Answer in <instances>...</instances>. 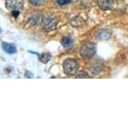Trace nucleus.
Listing matches in <instances>:
<instances>
[{"instance_id": "11", "label": "nucleus", "mask_w": 128, "mask_h": 128, "mask_svg": "<svg viewBox=\"0 0 128 128\" xmlns=\"http://www.w3.org/2000/svg\"><path fill=\"white\" fill-rule=\"evenodd\" d=\"M61 44L66 48L70 47L73 44V40H72L70 37H69V36L63 37L62 40H61Z\"/></svg>"}, {"instance_id": "17", "label": "nucleus", "mask_w": 128, "mask_h": 128, "mask_svg": "<svg viewBox=\"0 0 128 128\" xmlns=\"http://www.w3.org/2000/svg\"><path fill=\"white\" fill-rule=\"evenodd\" d=\"M12 14H13V16L14 18H17L19 15V10H13L12 11Z\"/></svg>"}, {"instance_id": "16", "label": "nucleus", "mask_w": 128, "mask_h": 128, "mask_svg": "<svg viewBox=\"0 0 128 128\" xmlns=\"http://www.w3.org/2000/svg\"><path fill=\"white\" fill-rule=\"evenodd\" d=\"M25 77H26V78L31 79V78H33L34 76H33V74L31 73L30 70H26V72H25Z\"/></svg>"}, {"instance_id": "7", "label": "nucleus", "mask_w": 128, "mask_h": 128, "mask_svg": "<svg viewBox=\"0 0 128 128\" xmlns=\"http://www.w3.org/2000/svg\"><path fill=\"white\" fill-rule=\"evenodd\" d=\"M97 4L99 8L102 10H110L114 8L113 0H98Z\"/></svg>"}, {"instance_id": "12", "label": "nucleus", "mask_w": 128, "mask_h": 128, "mask_svg": "<svg viewBox=\"0 0 128 128\" xmlns=\"http://www.w3.org/2000/svg\"><path fill=\"white\" fill-rule=\"evenodd\" d=\"M84 21L80 18V16H76V17H74V18H73L70 20V24L77 27V26L82 25L84 24Z\"/></svg>"}, {"instance_id": "9", "label": "nucleus", "mask_w": 128, "mask_h": 128, "mask_svg": "<svg viewBox=\"0 0 128 128\" xmlns=\"http://www.w3.org/2000/svg\"><path fill=\"white\" fill-rule=\"evenodd\" d=\"M112 36V31L109 30H101L97 33L96 37L100 40H107Z\"/></svg>"}, {"instance_id": "8", "label": "nucleus", "mask_w": 128, "mask_h": 128, "mask_svg": "<svg viewBox=\"0 0 128 128\" xmlns=\"http://www.w3.org/2000/svg\"><path fill=\"white\" fill-rule=\"evenodd\" d=\"M2 48L4 51L8 54H13L17 52V48L14 44L8 42H2Z\"/></svg>"}, {"instance_id": "3", "label": "nucleus", "mask_w": 128, "mask_h": 128, "mask_svg": "<svg viewBox=\"0 0 128 128\" xmlns=\"http://www.w3.org/2000/svg\"><path fill=\"white\" fill-rule=\"evenodd\" d=\"M57 19L52 16H48L46 18H44V20L42 22V27L43 30L46 32H50V31L54 30L56 28L57 25Z\"/></svg>"}, {"instance_id": "4", "label": "nucleus", "mask_w": 128, "mask_h": 128, "mask_svg": "<svg viewBox=\"0 0 128 128\" xmlns=\"http://www.w3.org/2000/svg\"><path fill=\"white\" fill-rule=\"evenodd\" d=\"M104 69V61L101 59H95L90 62L89 70L92 74H96L101 72Z\"/></svg>"}, {"instance_id": "5", "label": "nucleus", "mask_w": 128, "mask_h": 128, "mask_svg": "<svg viewBox=\"0 0 128 128\" xmlns=\"http://www.w3.org/2000/svg\"><path fill=\"white\" fill-rule=\"evenodd\" d=\"M26 20H27V23L28 24L35 26L42 24L43 20H44V17H43L42 14L40 13V12H34V13L30 14Z\"/></svg>"}, {"instance_id": "13", "label": "nucleus", "mask_w": 128, "mask_h": 128, "mask_svg": "<svg viewBox=\"0 0 128 128\" xmlns=\"http://www.w3.org/2000/svg\"><path fill=\"white\" fill-rule=\"evenodd\" d=\"M30 4L34 7H40L43 4H44L46 0H28Z\"/></svg>"}, {"instance_id": "14", "label": "nucleus", "mask_w": 128, "mask_h": 128, "mask_svg": "<svg viewBox=\"0 0 128 128\" xmlns=\"http://www.w3.org/2000/svg\"><path fill=\"white\" fill-rule=\"evenodd\" d=\"M76 78H83V79H86V78H90L89 74L86 73V71H80L78 74H76Z\"/></svg>"}, {"instance_id": "15", "label": "nucleus", "mask_w": 128, "mask_h": 128, "mask_svg": "<svg viewBox=\"0 0 128 128\" xmlns=\"http://www.w3.org/2000/svg\"><path fill=\"white\" fill-rule=\"evenodd\" d=\"M72 0H55V2L57 3V4H59L60 6H64L66 4H69Z\"/></svg>"}, {"instance_id": "6", "label": "nucleus", "mask_w": 128, "mask_h": 128, "mask_svg": "<svg viewBox=\"0 0 128 128\" xmlns=\"http://www.w3.org/2000/svg\"><path fill=\"white\" fill-rule=\"evenodd\" d=\"M24 0H5L6 8L8 10H19L24 7Z\"/></svg>"}, {"instance_id": "2", "label": "nucleus", "mask_w": 128, "mask_h": 128, "mask_svg": "<svg viewBox=\"0 0 128 128\" xmlns=\"http://www.w3.org/2000/svg\"><path fill=\"white\" fill-rule=\"evenodd\" d=\"M79 64L76 60L74 59H66L63 62V69L64 72L68 76H73L76 73L77 70H78Z\"/></svg>"}, {"instance_id": "18", "label": "nucleus", "mask_w": 128, "mask_h": 128, "mask_svg": "<svg viewBox=\"0 0 128 128\" xmlns=\"http://www.w3.org/2000/svg\"><path fill=\"white\" fill-rule=\"evenodd\" d=\"M28 53H30V54H37L38 56L40 55V54H38V53H36V52H34V51H30V50H28Z\"/></svg>"}, {"instance_id": "10", "label": "nucleus", "mask_w": 128, "mask_h": 128, "mask_svg": "<svg viewBox=\"0 0 128 128\" xmlns=\"http://www.w3.org/2000/svg\"><path fill=\"white\" fill-rule=\"evenodd\" d=\"M38 60L43 63V64H47L50 60L52 59V54L50 53H43V54H40L38 56Z\"/></svg>"}, {"instance_id": "1", "label": "nucleus", "mask_w": 128, "mask_h": 128, "mask_svg": "<svg viewBox=\"0 0 128 128\" xmlns=\"http://www.w3.org/2000/svg\"><path fill=\"white\" fill-rule=\"evenodd\" d=\"M96 53V45L92 42H88L82 45L80 54L84 59H89L93 57Z\"/></svg>"}]
</instances>
